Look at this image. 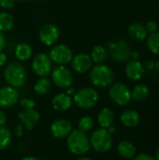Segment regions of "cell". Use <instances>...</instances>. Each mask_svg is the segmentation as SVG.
<instances>
[{
	"label": "cell",
	"mask_w": 159,
	"mask_h": 160,
	"mask_svg": "<svg viewBox=\"0 0 159 160\" xmlns=\"http://www.w3.org/2000/svg\"><path fill=\"white\" fill-rule=\"evenodd\" d=\"M68 151L76 156H82L90 150V140L86 133L80 129H73L67 137Z\"/></svg>",
	"instance_id": "cell-1"
},
{
	"label": "cell",
	"mask_w": 159,
	"mask_h": 160,
	"mask_svg": "<svg viewBox=\"0 0 159 160\" xmlns=\"http://www.w3.org/2000/svg\"><path fill=\"white\" fill-rule=\"evenodd\" d=\"M6 82L14 88H20L26 82V70L20 63L12 62L9 63L4 69L3 72Z\"/></svg>",
	"instance_id": "cell-2"
},
{
	"label": "cell",
	"mask_w": 159,
	"mask_h": 160,
	"mask_svg": "<svg viewBox=\"0 0 159 160\" xmlns=\"http://www.w3.org/2000/svg\"><path fill=\"white\" fill-rule=\"evenodd\" d=\"M90 140V146L99 154L108 153L113 144L112 135L106 128H97L92 132Z\"/></svg>",
	"instance_id": "cell-3"
},
{
	"label": "cell",
	"mask_w": 159,
	"mask_h": 160,
	"mask_svg": "<svg viewBox=\"0 0 159 160\" xmlns=\"http://www.w3.org/2000/svg\"><path fill=\"white\" fill-rule=\"evenodd\" d=\"M89 78L95 86L105 88L113 83L114 73L112 68L106 65H97L96 67L92 68Z\"/></svg>",
	"instance_id": "cell-4"
},
{
	"label": "cell",
	"mask_w": 159,
	"mask_h": 160,
	"mask_svg": "<svg viewBox=\"0 0 159 160\" xmlns=\"http://www.w3.org/2000/svg\"><path fill=\"white\" fill-rule=\"evenodd\" d=\"M73 100L79 108L88 110L94 108L97 104L99 100V95L96 89L85 87L76 92V94L73 96Z\"/></svg>",
	"instance_id": "cell-5"
},
{
	"label": "cell",
	"mask_w": 159,
	"mask_h": 160,
	"mask_svg": "<svg viewBox=\"0 0 159 160\" xmlns=\"http://www.w3.org/2000/svg\"><path fill=\"white\" fill-rule=\"evenodd\" d=\"M109 96L112 101H113L118 106H127L130 103L132 97H131V90L127 85L123 82H115L111 85L109 90Z\"/></svg>",
	"instance_id": "cell-6"
},
{
	"label": "cell",
	"mask_w": 159,
	"mask_h": 160,
	"mask_svg": "<svg viewBox=\"0 0 159 160\" xmlns=\"http://www.w3.org/2000/svg\"><path fill=\"white\" fill-rule=\"evenodd\" d=\"M107 52L115 62H126L130 58L131 54L128 43L124 39L109 43Z\"/></svg>",
	"instance_id": "cell-7"
},
{
	"label": "cell",
	"mask_w": 159,
	"mask_h": 160,
	"mask_svg": "<svg viewBox=\"0 0 159 160\" xmlns=\"http://www.w3.org/2000/svg\"><path fill=\"white\" fill-rule=\"evenodd\" d=\"M52 80L53 83L62 89L70 87L73 83V76L70 70L65 66H57L52 72Z\"/></svg>",
	"instance_id": "cell-8"
},
{
	"label": "cell",
	"mask_w": 159,
	"mask_h": 160,
	"mask_svg": "<svg viewBox=\"0 0 159 160\" xmlns=\"http://www.w3.org/2000/svg\"><path fill=\"white\" fill-rule=\"evenodd\" d=\"M50 58L52 62L64 66L69 63L73 58L71 49L65 44H58L53 46L50 51Z\"/></svg>",
	"instance_id": "cell-9"
},
{
	"label": "cell",
	"mask_w": 159,
	"mask_h": 160,
	"mask_svg": "<svg viewBox=\"0 0 159 160\" xmlns=\"http://www.w3.org/2000/svg\"><path fill=\"white\" fill-rule=\"evenodd\" d=\"M34 73L39 77H46L52 68V62L46 53L37 54L31 64Z\"/></svg>",
	"instance_id": "cell-10"
},
{
	"label": "cell",
	"mask_w": 159,
	"mask_h": 160,
	"mask_svg": "<svg viewBox=\"0 0 159 160\" xmlns=\"http://www.w3.org/2000/svg\"><path fill=\"white\" fill-rule=\"evenodd\" d=\"M59 36H60V31L58 27L52 23L44 24L38 32L39 40L44 45L47 46L53 45L58 40Z\"/></svg>",
	"instance_id": "cell-11"
},
{
	"label": "cell",
	"mask_w": 159,
	"mask_h": 160,
	"mask_svg": "<svg viewBox=\"0 0 159 160\" xmlns=\"http://www.w3.org/2000/svg\"><path fill=\"white\" fill-rule=\"evenodd\" d=\"M20 123L25 128L26 130H32L40 119V113L35 108H24L23 111L18 114Z\"/></svg>",
	"instance_id": "cell-12"
},
{
	"label": "cell",
	"mask_w": 159,
	"mask_h": 160,
	"mask_svg": "<svg viewBox=\"0 0 159 160\" xmlns=\"http://www.w3.org/2000/svg\"><path fill=\"white\" fill-rule=\"evenodd\" d=\"M52 135L56 139L67 138L73 130L72 124L66 119H58L52 123L50 127Z\"/></svg>",
	"instance_id": "cell-13"
},
{
	"label": "cell",
	"mask_w": 159,
	"mask_h": 160,
	"mask_svg": "<svg viewBox=\"0 0 159 160\" xmlns=\"http://www.w3.org/2000/svg\"><path fill=\"white\" fill-rule=\"evenodd\" d=\"M19 99V93L12 86H4L0 88V107L10 108L14 106Z\"/></svg>",
	"instance_id": "cell-14"
},
{
	"label": "cell",
	"mask_w": 159,
	"mask_h": 160,
	"mask_svg": "<svg viewBox=\"0 0 159 160\" xmlns=\"http://www.w3.org/2000/svg\"><path fill=\"white\" fill-rule=\"evenodd\" d=\"M71 65H72V68L77 73L80 74L85 73L92 68L91 56L86 53H79L72 58Z\"/></svg>",
	"instance_id": "cell-15"
},
{
	"label": "cell",
	"mask_w": 159,
	"mask_h": 160,
	"mask_svg": "<svg viewBox=\"0 0 159 160\" xmlns=\"http://www.w3.org/2000/svg\"><path fill=\"white\" fill-rule=\"evenodd\" d=\"M144 68L142 64L138 60H130L126 66V74L127 78L131 81H140L144 75Z\"/></svg>",
	"instance_id": "cell-16"
},
{
	"label": "cell",
	"mask_w": 159,
	"mask_h": 160,
	"mask_svg": "<svg viewBox=\"0 0 159 160\" xmlns=\"http://www.w3.org/2000/svg\"><path fill=\"white\" fill-rule=\"evenodd\" d=\"M73 100L70 96L66 93H60L53 97L52 100V108L57 112H65L70 109L72 106Z\"/></svg>",
	"instance_id": "cell-17"
},
{
	"label": "cell",
	"mask_w": 159,
	"mask_h": 160,
	"mask_svg": "<svg viewBox=\"0 0 159 160\" xmlns=\"http://www.w3.org/2000/svg\"><path fill=\"white\" fill-rule=\"evenodd\" d=\"M120 122L127 128H135L141 122V114L135 110L125 111L120 115Z\"/></svg>",
	"instance_id": "cell-18"
},
{
	"label": "cell",
	"mask_w": 159,
	"mask_h": 160,
	"mask_svg": "<svg viewBox=\"0 0 159 160\" xmlns=\"http://www.w3.org/2000/svg\"><path fill=\"white\" fill-rule=\"evenodd\" d=\"M136 146L129 141H122L117 145V153L126 159H132L136 156Z\"/></svg>",
	"instance_id": "cell-19"
},
{
	"label": "cell",
	"mask_w": 159,
	"mask_h": 160,
	"mask_svg": "<svg viewBox=\"0 0 159 160\" xmlns=\"http://www.w3.org/2000/svg\"><path fill=\"white\" fill-rule=\"evenodd\" d=\"M97 122L102 128L108 129L113 125L114 113L110 108H103L99 111L97 114Z\"/></svg>",
	"instance_id": "cell-20"
},
{
	"label": "cell",
	"mask_w": 159,
	"mask_h": 160,
	"mask_svg": "<svg viewBox=\"0 0 159 160\" xmlns=\"http://www.w3.org/2000/svg\"><path fill=\"white\" fill-rule=\"evenodd\" d=\"M146 27L140 22H133L128 27V35L130 38L136 40H144L147 38Z\"/></svg>",
	"instance_id": "cell-21"
},
{
	"label": "cell",
	"mask_w": 159,
	"mask_h": 160,
	"mask_svg": "<svg viewBox=\"0 0 159 160\" xmlns=\"http://www.w3.org/2000/svg\"><path fill=\"white\" fill-rule=\"evenodd\" d=\"M32 55V48L29 44L22 42L15 48V56L20 61H27Z\"/></svg>",
	"instance_id": "cell-22"
},
{
	"label": "cell",
	"mask_w": 159,
	"mask_h": 160,
	"mask_svg": "<svg viewBox=\"0 0 159 160\" xmlns=\"http://www.w3.org/2000/svg\"><path fill=\"white\" fill-rule=\"evenodd\" d=\"M149 88L145 84H138L131 91L132 99L137 102H142L149 97Z\"/></svg>",
	"instance_id": "cell-23"
},
{
	"label": "cell",
	"mask_w": 159,
	"mask_h": 160,
	"mask_svg": "<svg viewBox=\"0 0 159 160\" xmlns=\"http://www.w3.org/2000/svg\"><path fill=\"white\" fill-rule=\"evenodd\" d=\"M51 87H52V82L47 77H41L36 82L34 85V90L37 94L43 96L46 95L51 90Z\"/></svg>",
	"instance_id": "cell-24"
},
{
	"label": "cell",
	"mask_w": 159,
	"mask_h": 160,
	"mask_svg": "<svg viewBox=\"0 0 159 160\" xmlns=\"http://www.w3.org/2000/svg\"><path fill=\"white\" fill-rule=\"evenodd\" d=\"M14 25L13 17L7 12H0V32L10 31Z\"/></svg>",
	"instance_id": "cell-25"
},
{
	"label": "cell",
	"mask_w": 159,
	"mask_h": 160,
	"mask_svg": "<svg viewBox=\"0 0 159 160\" xmlns=\"http://www.w3.org/2000/svg\"><path fill=\"white\" fill-rule=\"evenodd\" d=\"M12 140V134L9 128L5 126L0 127V151L7 149Z\"/></svg>",
	"instance_id": "cell-26"
},
{
	"label": "cell",
	"mask_w": 159,
	"mask_h": 160,
	"mask_svg": "<svg viewBox=\"0 0 159 160\" xmlns=\"http://www.w3.org/2000/svg\"><path fill=\"white\" fill-rule=\"evenodd\" d=\"M107 55H108L107 50L103 46L97 45V46L93 48L90 56H91L92 61H94V62H96L97 64H100V63H102V62H104L106 60Z\"/></svg>",
	"instance_id": "cell-27"
},
{
	"label": "cell",
	"mask_w": 159,
	"mask_h": 160,
	"mask_svg": "<svg viewBox=\"0 0 159 160\" xmlns=\"http://www.w3.org/2000/svg\"><path fill=\"white\" fill-rule=\"evenodd\" d=\"M147 47L155 54L159 55V32H155L147 37Z\"/></svg>",
	"instance_id": "cell-28"
},
{
	"label": "cell",
	"mask_w": 159,
	"mask_h": 160,
	"mask_svg": "<svg viewBox=\"0 0 159 160\" xmlns=\"http://www.w3.org/2000/svg\"><path fill=\"white\" fill-rule=\"evenodd\" d=\"M94 128V120L92 117L90 116H82V118H80L79 122H78V129H80L81 131L87 133L89 131H91Z\"/></svg>",
	"instance_id": "cell-29"
},
{
	"label": "cell",
	"mask_w": 159,
	"mask_h": 160,
	"mask_svg": "<svg viewBox=\"0 0 159 160\" xmlns=\"http://www.w3.org/2000/svg\"><path fill=\"white\" fill-rule=\"evenodd\" d=\"M15 0H0V7L5 9H11L14 8Z\"/></svg>",
	"instance_id": "cell-30"
},
{
	"label": "cell",
	"mask_w": 159,
	"mask_h": 160,
	"mask_svg": "<svg viewBox=\"0 0 159 160\" xmlns=\"http://www.w3.org/2000/svg\"><path fill=\"white\" fill-rule=\"evenodd\" d=\"M132 160H156V158H155V157H153L150 154L141 153V154H138L137 156H135L132 158Z\"/></svg>",
	"instance_id": "cell-31"
},
{
	"label": "cell",
	"mask_w": 159,
	"mask_h": 160,
	"mask_svg": "<svg viewBox=\"0 0 159 160\" xmlns=\"http://www.w3.org/2000/svg\"><path fill=\"white\" fill-rule=\"evenodd\" d=\"M20 103L23 108H35L36 105L35 101L30 98H22L20 100Z\"/></svg>",
	"instance_id": "cell-32"
},
{
	"label": "cell",
	"mask_w": 159,
	"mask_h": 160,
	"mask_svg": "<svg viewBox=\"0 0 159 160\" xmlns=\"http://www.w3.org/2000/svg\"><path fill=\"white\" fill-rule=\"evenodd\" d=\"M146 30H147V32H149V33H155V32H157V23L155 22V21H149L147 23H146Z\"/></svg>",
	"instance_id": "cell-33"
},
{
	"label": "cell",
	"mask_w": 159,
	"mask_h": 160,
	"mask_svg": "<svg viewBox=\"0 0 159 160\" xmlns=\"http://www.w3.org/2000/svg\"><path fill=\"white\" fill-rule=\"evenodd\" d=\"M23 126L20 123V124H18L16 127H15V128H14V134H15V136L16 137H18V138H21L22 135H23Z\"/></svg>",
	"instance_id": "cell-34"
},
{
	"label": "cell",
	"mask_w": 159,
	"mask_h": 160,
	"mask_svg": "<svg viewBox=\"0 0 159 160\" xmlns=\"http://www.w3.org/2000/svg\"><path fill=\"white\" fill-rule=\"evenodd\" d=\"M7 115H6V113L2 111V110H0V127H2V126H5L6 125V123H7Z\"/></svg>",
	"instance_id": "cell-35"
},
{
	"label": "cell",
	"mask_w": 159,
	"mask_h": 160,
	"mask_svg": "<svg viewBox=\"0 0 159 160\" xmlns=\"http://www.w3.org/2000/svg\"><path fill=\"white\" fill-rule=\"evenodd\" d=\"M5 45H6V38H5V36L3 35L2 32H0V52L3 51V49L5 48Z\"/></svg>",
	"instance_id": "cell-36"
},
{
	"label": "cell",
	"mask_w": 159,
	"mask_h": 160,
	"mask_svg": "<svg viewBox=\"0 0 159 160\" xmlns=\"http://www.w3.org/2000/svg\"><path fill=\"white\" fill-rule=\"evenodd\" d=\"M7 60V54L4 53L3 52H0V67L1 66H4L6 64Z\"/></svg>",
	"instance_id": "cell-37"
},
{
	"label": "cell",
	"mask_w": 159,
	"mask_h": 160,
	"mask_svg": "<svg viewBox=\"0 0 159 160\" xmlns=\"http://www.w3.org/2000/svg\"><path fill=\"white\" fill-rule=\"evenodd\" d=\"M76 89L74 88V87H68V88H67V92H66V94H67L68 96H70V97H72V96H74L75 94H76Z\"/></svg>",
	"instance_id": "cell-38"
},
{
	"label": "cell",
	"mask_w": 159,
	"mask_h": 160,
	"mask_svg": "<svg viewBox=\"0 0 159 160\" xmlns=\"http://www.w3.org/2000/svg\"><path fill=\"white\" fill-rule=\"evenodd\" d=\"M146 67L148 69H154V68H156V63L154 61L150 60L146 63Z\"/></svg>",
	"instance_id": "cell-39"
},
{
	"label": "cell",
	"mask_w": 159,
	"mask_h": 160,
	"mask_svg": "<svg viewBox=\"0 0 159 160\" xmlns=\"http://www.w3.org/2000/svg\"><path fill=\"white\" fill-rule=\"evenodd\" d=\"M130 57H132V59H134V60H138L140 58V53L138 52H131Z\"/></svg>",
	"instance_id": "cell-40"
},
{
	"label": "cell",
	"mask_w": 159,
	"mask_h": 160,
	"mask_svg": "<svg viewBox=\"0 0 159 160\" xmlns=\"http://www.w3.org/2000/svg\"><path fill=\"white\" fill-rule=\"evenodd\" d=\"M108 131L112 135V134H114V133L116 132V128H115L114 127H112H112H110V128H108Z\"/></svg>",
	"instance_id": "cell-41"
},
{
	"label": "cell",
	"mask_w": 159,
	"mask_h": 160,
	"mask_svg": "<svg viewBox=\"0 0 159 160\" xmlns=\"http://www.w3.org/2000/svg\"><path fill=\"white\" fill-rule=\"evenodd\" d=\"M21 160H38L37 158H34V157H24L22 158Z\"/></svg>",
	"instance_id": "cell-42"
},
{
	"label": "cell",
	"mask_w": 159,
	"mask_h": 160,
	"mask_svg": "<svg viewBox=\"0 0 159 160\" xmlns=\"http://www.w3.org/2000/svg\"><path fill=\"white\" fill-rule=\"evenodd\" d=\"M76 160H92L91 158H86V157H82V158H78V159Z\"/></svg>",
	"instance_id": "cell-43"
},
{
	"label": "cell",
	"mask_w": 159,
	"mask_h": 160,
	"mask_svg": "<svg viewBox=\"0 0 159 160\" xmlns=\"http://www.w3.org/2000/svg\"><path fill=\"white\" fill-rule=\"evenodd\" d=\"M156 160H159V148L157 149V153H156Z\"/></svg>",
	"instance_id": "cell-44"
},
{
	"label": "cell",
	"mask_w": 159,
	"mask_h": 160,
	"mask_svg": "<svg viewBox=\"0 0 159 160\" xmlns=\"http://www.w3.org/2000/svg\"><path fill=\"white\" fill-rule=\"evenodd\" d=\"M156 68H157V69L159 71V60L157 62V63H156Z\"/></svg>",
	"instance_id": "cell-45"
},
{
	"label": "cell",
	"mask_w": 159,
	"mask_h": 160,
	"mask_svg": "<svg viewBox=\"0 0 159 160\" xmlns=\"http://www.w3.org/2000/svg\"><path fill=\"white\" fill-rule=\"evenodd\" d=\"M18 1H27V0H18Z\"/></svg>",
	"instance_id": "cell-46"
}]
</instances>
